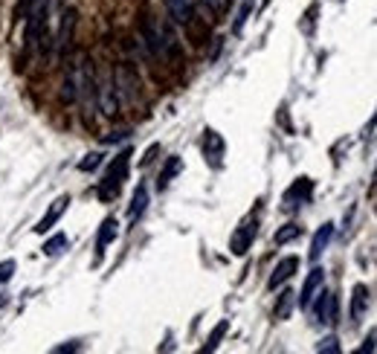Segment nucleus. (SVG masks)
Instances as JSON below:
<instances>
[{
  "mask_svg": "<svg viewBox=\"0 0 377 354\" xmlns=\"http://www.w3.org/2000/svg\"><path fill=\"white\" fill-rule=\"evenodd\" d=\"M203 154L212 166H221V157H224V140L221 134L215 131H203Z\"/></svg>",
  "mask_w": 377,
  "mask_h": 354,
  "instance_id": "obj_16",
  "label": "nucleus"
},
{
  "mask_svg": "<svg viewBox=\"0 0 377 354\" xmlns=\"http://www.w3.org/2000/svg\"><path fill=\"white\" fill-rule=\"evenodd\" d=\"M61 102L64 105L79 102V61H67L64 82H61Z\"/></svg>",
  "mask_w": 377,
  "mask_h": 354,
  "instance_id": "obj_11",
  "label": "nucleus"
},
{
  "mask_svg": "<svg viewBox=\"0 0 377 354\" xmlns=\"http://www.w3.org/2000/svg\"><path fill=\"white\" fill-rule=\"evenodd\" d=\"M293 305H296V294L291 291V287H285V291L278 294V299H276L273 316H276V319H288V316H291V311H293Z\"/></svg>",
  "mask_w": 377,
  "mask_h": 354,
  "instance_id": "obj_20",
  "label": "nucleus"
},
{
  "mask_svg": "<svg viewBox=\"0 0 377 354\" xmlns=\"http://www.w3.org/2000/svg\"><path fill=\"white\" fill-rule=\"evenodd\" d=\"M374 343H377V331H371V334H368V340H366L357 351H360V354H363V351H374Z\"/></svg>",
  "mask_w": 377,
  "mask_h": 354,
  "instance_id": "obj_30",
  "label": "nucleus"
},
{
  "mask_svg": "<svg viewBox=\"0 0 377 354\" xmlns=\"http://www.w3.org/2000/svg\"><path fill=\"white\" fill-rule=\"evenodd\" d=\"M317 351H320V354H337V351H339V340H337V337H325V340L317 345Z\"/></svg>",
  "mask_w": 377,
  "mask_h": 354,
  "instance_id": "obj_28",
  "label": "nucleus"
},
{
  "mask_svg": "<svg viewBox=\"0 0 377 354\" xmlns=\"http://www.w3.org/2000/svg\"><path fill=\"white\" fill-rule=\"evenodd\" d=\"M76 26H79V9L70 6V9H64V15H61V21H58V35H55V50H58L61 58H67L70 50H73Z\"/></svg>",
  "mask_w": 377,
  "mask_h": 354,
  "instance_id": "obj_3",
  "label": "nucleus"
},
{
  "mask_svg": "<svg viewBox=\"0 0 377 354\" xmlns=\"http://www.w3.org/2000/svg\"><path fill=\"white\" fill-rule=\"evenodd\" d=\"M227 328H230V323H227V319H221V323L215 326V331L209 334V340H206V345H203V348H206V351H215V348H218V343H221V337L227 334Z\"/></svg>",
  "mask_w": 377,
  "mask_h": 354,
  "instance_id": "obj_25",
  "label": "nucleus"
},
{
  "mask_svg": "<svg viewBox=\"0 0 377 354\" xmlns=\"http://www.w3.org/2000/svg\"><path fill=\"white\" fill-rule=\"evenodd\" d=\"M96 105L102 111V116L113 119L119 114V96H116V84H113V73H102L99 84H96Z\"/></svg>",
  "mask_w": 377,
  "mask_h": 354,
  "instance_id": "obj_4",
  "label": "nucleus"
},
{
  "mask_svg": "<svg viewBox=\"0 0 377 354\" xmlns=\"http://www.w3.org/2000/svg\"><path fill=\"white\" fill-rule=\"evenodd\" d=\"M128 172H131V148H125V151H119L111 160V166L105 172V180L99 183V198L102 201H113L119 195L122 183L128 180Z\"/></svg>",
  "mask_w": 377,
  "mask_h": 354,
  "instance_id": "obj_1",
  "label": "nucleus"
},
{
  "mask_svg": "<svg viewBox=\"0 0 377 354\" xmlns=\"http://www.w3.org/2000/svg\"><path fill=\"white\" fill-rule=\"evenodd\" d=\"M322 284H325V270H322V267H313V270L308 273L305 284H302V294H299V305H302V308H310L313 297H317V294L322 291Z\"/></svg>",
  "mask_w": 377,
  "mask_h": 354,
  "instance_id": "obj_13",
  "label": "nucleus"
},
{
  "mask_svg": "<svg viewBox=\"0 0 377 354\" xmlns=\"http://www.w3.org/2000/svg\"><path fill=\"white\" fill-rule=\"evenodd\" d=\"M310 195H313V180L310 177H299L288 192H285V198H281V204H285V209L288 212H293V209H299V206H305L308 201H310Z\"/></svg>",
  "mask_w": 377,
  "mask_h": 354,
  "instance_id": "obj_9",
  "label": "nucleus"
},
{
  "mask_svg": "<svg viewBox=\"0 0 377 354\" xmlns=\"http://www.w3.org/2000/svg\"><path fill=\"white\" fill-rule=\"evenodd\" d=\"M102 160H105V154L102 151H90L81 163H79V172H93V169H99L102 166Z\"/></svg>",
  "mask_w": 377,
  "mask_h": 354,
  "instance_id": "obj_26",
  "label": "nucleus"
},
{
  "mask_svg": "<svg viewBox=\"0 0 377 354\" xmlns=\"http://www.w3.org/2000/svg\"><path fill=\"white\" fill-rule=\"evenodd\" d=\"M116 233H119V221L116 218H105L102 227H99V236H96V259H102V255H105V250L113 244Z\"/></svg>",
  "mask_w": 377,
  "mask_h": 354,
  "instance_id": "obj_15",
  "label": "nucleus"
},
{
  "mask_svg": "<svg viewBox=\"0 0 377 354\" xmlns=\"http://www.w3.org/2000/svg\"><path fill=\"white\" fill-rule=\"evenodd\" d=\"M313 316H317L320 326H334L337 323V297L331 291H320L310 302Z\"/></svg>",
  "mask_w": 377,
  "mask_h": 354,
  "instance_id": "obj_8",
  "label": "nucleus"
},
{
  "mask_svg": "<svg viewBox=\"0 0 377 354\" xmlns=\"http://www.w3.org/2000/svg\"><path fill=\"white\" fill-rule=\"evenodd\" d=\"M140 35H142V44L151 55H163V32H160V23L154 21V15H142L140 18Z\"/></svg>",
  "mask_w": 377,
  "mask_h": 354,
  "instance_id": "obj_6",
  "label": "nucleus"
},
{
  "mask_svg": "<svg viewBox=\"0 0 377 354\" xmlns=\"http://www.w3.org/2000/svg\"><path fill=\"white\" fill-rule=\"evenodd\" d=\"M166 4V12L171 18V23L177 26H188L195 18V0H163Z\"/></svg>",
  "mask_w": 377,
  "mask_h": 354,
  "instance_id": "obj_12",
  "label": "nucleus"
},
{
  "mask_svg": "<svg viewBox=\"0 0 377 354\" xmlns=\"http://www.w3.org/2000/svg\"><path fill=\"white\" fill-rule=\"evenodd\" d=\"M296 270H299V259H296V255H288V259H281V262L273 267V273H270V279H267V287H270V291H278L281 284H288V282L296 276Z\"/></svg>",
  "mask_w": 377,
  "mask_h": 354,
  "instance_id": "obj_10",
  "label": "nucleus"
},
{
  "mask_svg": "<svg viewBox=\"0 0 377 354\" xmlns=\"http://www.w3.org/2000/svg\"><path fill=\"white\" fill-rule=\"evenodd\" d=\"M201 4L209 9V12H221L224 9V4H227V0H201Z\"/></svg>",
  "mask_w": 377,
  "mask_h": 354,
  "instance_id": "obj_29",
  "label": "nucleus"
},
{
  "mask_svg": "<svg viewBox=\"0 0 377 354\" xmlns=\"http://www.w3.org/2000/svg\"><path fill=\"white\" fill-rule=\"evenodd\" d=\"M302 236V227L299 223H285L281 230H276V236H273V241L281 247V244H288V241H296Z\"/></svg>",
  "mask_w": 377,
  "mask_h": 354,
  "instance_id": "obj_22",
  "label": "nucleus"
},
{
  "mask_svg": "<svg viewBox=\"0 0 377 354\" xmlns=\"http://www.w3.org/2000/svg\"><path fill=\"white\" fill-rule=\"evenodd\" d=\"M256 236H259V221H256V218L241 221V227H238V230L232 233V238H230V250H232L235 255H244L249 247H253Z\"/></svg>",
  "mask_w": 377,
  "mask_h": 354,
  "instance_id": "obj_7",
  "label": "nucleus"
},
{
  "mask_svg": "<svg viewBox=\"0 0 377 354\" xmlns=\"http://www.w3.org/2000/svg\"><path fill=\"white\" fill-rule=\"evenodd\" d=\"M96 84H99L96 64H93L90 55H84L79 61V102H81V111L87 119L93 116V111H96Z\"/></svg>",
  "mask_w": 377,
  "mask_h": 354,
  "instance_id": "obj_2",
  "label": "nucleus"
},
{
  "mask_svg": "<svg viewBox=\"0 0 377 354\" xmlns=\"http://www.w3.org/2000/svg\"><path fill=\"white\" fill-rule=\"evenodd\" d=\"M366 308H368V287L354 284V291H351V323L354 326L366 316Z\"/></svg>",
  "mask_w": 377,
  "mask_h": 354,
  "instance_id": "obj_18",
  "label": "nucleus"
},
{
  "mask_svg": "<svg viewBox=\"0 0 377 354\" xmlns=\"http://www.w3.org/2000/svg\"><path fill=\"white\" fill-rule=\"evenodd\" d=\"M15 270H18L15 259H6V262H0V284H6V282H12Z\"/></svg>",
  "mask_w": 377,
  "mask_h": 354,
  "instance_id": "obj_27",
  "label": "nucleus"
},
{
  "mask_svg": "<svg viewBox=\"0 0 377 354\" xmlns=\"http://www.w3.org/2000/svg\"><path fill=\"white\" fill-rule=\"evenodd\" d=\"M331 238H334V223L328 221V223H322V227L317 230V236H313V241H310V262H320V255L325 253Z\"/></svg>",
  "mask_w": 377,
  "mask_h": 354,
  "instance_id": "obj_17",
  "label": "nucleus"
},
{
  "mask_svg": "<svg viewBox=\"0 0 377 354\" xmlns=\"http://www.w3.org/2000/svg\"><path fill=\"white\" fill-rule=\"evenodd\" d=\"M6 302H9V299H6V294H0V311L6 308Z\"/></svg>",
  "mask_w": 377,
  "mask_h": 354,
  "instance_id": "obj_32",
  "label": "nucleus"
},
{
  "mask_svg": "<svg viewBox=\"0 0 377 354\" xmlns=\"http://www.w3.org/2000/svg\"><path fill=\"white\" fill-rule=\"evenodd\" d=\"M113 84H116V96H119V105H131L137 102V76L131 67H125V64H116V70H113Z\"/></svg>",
  "mask_w": 377,
  "mask_h": 354,
  "instance_id": "obj_5",
  "label": "nucleus"
},
{
  "mask_svg": "<svg viewBox=\"0 0 377 354\" xmlns=\"http://www.w3.org/2000/svg\"><path fill=\"white\" fill-rule=\"evenodd\" d=\"M145 209H148V189L140 183L137 192H134V198H131V206H128V223H137Z\"/></svg>",
  "mask_w": 377,
  "mask_h": 354,
  "instance_id": "obj_19",
  "label": "nucleus"
},
{
  "mask_svg": "<svg viewBox=\"0 0 377 354\" xmlns=\"http://www.w3.org/2000/svg\"><path fill=\"white\" fill-rule=\"evenodd\" d=\"M374 183H377V172H374Z\"/></svg>",
  "mask_w": 377,
  "mask_h": 354,
  "instance_id": "obj_33",
  "label": "nucleus"
},
{
  "mask_svg": "<svg viewBox=\"0 0 377 354\" xmlns=\"http://www.w3.org/2000/svg\"><path fill=\"white\" fill-rule=\"evenodd\" d=\"M67 204H70V198H67V195H61L58 201H52V204H50V209H47V215L35 223V233H50V230L55 227V221L67 212Z\"/></svg>",
  "mask_w": 377,
  "mask_h": 354,
  "instance_id": "obj_14",
  "label": "nucleus"
},
{
  "mask_svg": "<svg viewBox=\"0 0 377 354\" xmlns=\"http://www.w3.org/2000/svg\"><path fill=\"white\" fill-rule=\"evenodd\" d=\"M67 247H70V238H67L64 233H58V236H52V238L44 244V253L50 255V259H55V255L67 253Z\"/></svg>",
  "mask_w": 377,
  "mask_h": 354,
  "instance_id": "obj_21",
  "label": "nucleus"
},
{
  "mask_svg": "<svg viewBox=\"0 0 377 354\" xmlns=\"http://www.w3.org/2000/svg\"><path fill=\"white\" fill-rule=\"evenodd\" d=\"M76 348H81V343H67V345H55L52 351L58 354V351H76Z\"/></svg>",
  "mask_w": 377,
  "mask_h": 354,
  "instance_id": "obj_31",
  "label": "nucleus"
},
{
  "mask_svg": "<svg viewBox=\"0 0 377 354\" xmlns=\"http://www.w3.org/2000/svg\"><path fill=\"white\" fill-rule=\"evenodd\" d=\"M249 12H253V0H244V4L238 6V15H235V23H232V32L238 35V32L244 29V23L249 21Z\"/></svg>",
  "mask_w": 377,
  "mask_h": 354,
  "instance_id": "obj_24",
  "label": "nucleus"
},
{
  "mask_svg": "<svg viewBox=\"0 0 377 354\" xmlns=\"http://www.w3.org/2000/svg\"><path fill=\"white\" fill-rule=\"evenodd\" d=\"M180 169H183V160H180V157H169V163H166V169L160 172V180H157V186L166 189V186L171 183V177H174Z\"/></svg>",
  "mask_w": 377,
  "mask_h": 354,
  "instance_id": "obj_23",
  "label": "nucleus"
}]
</instances>
